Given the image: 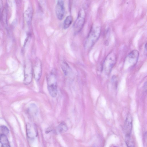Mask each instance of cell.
Wrapping results in <instances>:
<instances>
[{
	"label": "cell",
	"mask_w": 147,
	"mask_h": 147,
	"mask_svg": "<svg viewBox=\"0 0 147 147\" xmlns=\"http://www.w3.org/2000/svg\"><path fill=\"white\" fill-rule=\"evenodd\" d=\"M100 32L101 27L99 25L95 24L92 26L85 42L84 47L86 49L92 47L98 38Z\"/></svg>",
	"instance_id": "1"
},
{
	"label": "cell",
	"mask_w": 147,
	"mask_h": 147,
	"mask_svg": "<svg viewBox=\"0 0 147 147\" xmlns=\"http://www.w3.org/2000/svg\"><path fill=\"white\" fill-rule=\"evenodd\" d=\"M48 89L51 96L55 97L57 93L56 78L53 72H51L47 77Z\"/></svg>",
	"instance_id": "2"
},
{
	"label": "cell",
	"mask_w": 147,
	"mask_h": 147,
	"mask_svg": "<svg viewBox=\"0 0 147 147\" xmlns=\"http://www.w3.org/2000/svg\"><path fill=\"white\" fill-rule=\"evenodd\" d=\"M85 15L84 9H81L73 26V30L75 34L78 33L83 28L84 23Z\"/></svg>",
	"instance_id": "3"
},
{
	"label": "cell",
	"mask_w": 147,
	"mask_h": 147,
	"mask_svg": "<svg viewBox=\"0 0 147 147\" xmlns=\"http://www.w3.org/2000/svg\"><path fill=\"white\" fill-rule=\"evenodd\" d=\"M116 61L115 55L113 53H110L105 58L103 65L104 72L107 74L111 72Z\"/></svg>",
	"instance_id": "4"
},
{
	"label": "cell",
	"mask_w": 147,
	"mask_h": 147,
	"mask_svg": "<svg viewBox=\"0 0 147 147\" xmlns=\"http://www.w3.org/2000/svg\"><path fill=\"white\" fill-rule=\"evenodd\" d=\"M32 68L31 61L29 60L26 61L24 66V79L25 84L28 85L32 82Z\"/></svg>",
	"instance_id": "5"
},
{
	"label": "cell",
	"mask_w": 147,
	"mask_h": 147,
	"mask_svg": "<svg viewBox=\"0 0 147 147\" xmlns=\"http://www.w3.org/2000/svg\"><path fill=\"white\" fill-rule=\"evenodd\" d=\"M139 57V52L136 50H133L129 53L126 60L130 67L134 66L136 65L138 62Z\"/></svg>",
	"instance_id": "6"
},
{
	"label": "cell",
	"mask_w": 147,
	"mask_h": 147,
	"mask_svg": "<svg viewBox=\"0 0 147 147\" xmlns=\"http://www.w3.org/2000/svg\"><path fill=\"white\" fill-rule=\"evenodd\" d=\"M34 77L36 81H39L42 74V64L39 59H36L34 62L33 69Z\"/></svg>",
	"instance_id": "7"
},
{
	"label": "cell",
	"mask_w": 147,
	"mask_h": 147,
	"mask_svg": "<svg viewBox=\"0 0 147 147\" xmlns=\"http://www.w3.org/2000/svg\"><path fill=\"white\" fill-rule=\"evenodd\" d=\"M55 13L59 20L63 19L65 13V8L63 0H57L55 7Z\"/></svg>",
	"instance_id": "8"
},
{
	"label": "cell",
	"mask_w": 147,
	"mask_h": 147,
	"mask_svg": "<svg viewBox=\"0 0 147 147\" xmlns=\"http://www.w3.org/2000/svg\"><path fill=\"white\" fill-rule=\"evenodd\" d=\"M132 127V117L130 113H128L127 115L124 125V129L126 134H131Z\"/></svg>",
	"instance_id": "9"
},
{
	"label": "cell",
	"mask_w": 147,
	"mask_h": 147,
	"mask_svg": "<svg viewBox=\"0 0 147 147\" xmlns=\"http://www.w3.org/2000/svg\"><path fill=\"white\" fill-rule=\"evenodd\" d=\"M26 130L28 137L29 139H32L36 135V131L35 128L30 124L27 125Z\"/></svg>",
	"instance_id": "10"
},
{
	"label": "cell",
	"mask_w": 147,
	"mask_h": 147,
	"mask_svg": "<svg viewBox=\"0 0 147 147\" xmlns=\"http://www.w3.org/2000/svg\"><path fill=\"white\" fill-rule=\"evenodd\" d=\"M32 9L29 7L25 11L24 14V18L28 24L31 23L32 15Z\"/></svg>",
	"instance_id": "11"
},
{
	"label": "cell",
	"mask_w": 147,
	"mask_h": 147,
	"mask_svg": "<svg viewBox=\"0 0 147 147\" xmlns=\"http://www.w3.org/2000/svg\"><path fill=\"white\" fill-rule=\"evenodd\" d=\"M0 142L2 147H10L9 143L6 135L0 134Z\"/></svg>",
	"instance_id": "12"
},
{
	"label": "cell",
	"mask_w": 147,
	"mask_h": 147,
	"mask_svg": "<svg viewBox=\"0 0 147 147\" xmlns=\"http://www.w3.org/2000/svg\"><path fill=\"white\" fill-rule=\"evenodd\" d=\"M68 127L66 124L64 122H62L58 126L56 131L58 134L63 133L67 131Z\"/></svg>",
	"instance_id": "13"
},
{
	"label": "cell",
	"mask_w": 147,
	"mask_h": 147,
	"mask_svg": "<svg viewBox=\"0 0 147 147\" xmlns=\"http://www.w3.org/2000/svg\"><path fill=\"white\" fill-rule=\"evenodd\" d=\"M125 143L128 147H134L135 143L131 134H126L125 138Z\"/></svg>",
	"instance_id": "14"
},
{
	"label": "cell",
	"mask_w": 147,
	"mask_h": 147,
	"mask_svg": "<svg viewBox=\"0 0 147 147\" xmlns=\"http://www.w3.org/2000/svg\"><path fill=\"white\" fill-rule=\"evenodd\" d=\"M73 20V18L71 16H69L67 17L64 21L63 28L64 29L68 28L71 24Z\"/></svg>",
	"instance_id": "15"
},
{
	"label": "cell",
	"mask_w": 147,
	"mask_h": 147,
	"mask_svg": "<svg viewBox=\"0 0 147 147\" xmlns=\"http://www.w3.org/2000/svg\"><path fill=\"white\" fill-rule=\"evenodd\" d=\"M61 66L62 68L64 74L65 75L67 74L69 71V67L67 64L65 62H63L62 63Z\"/></svg>",
	"instance_id": "16"
},
{
	"label": "cell",
	"mask_w": 147,
	"mask_h": 147,
	"mask_svg": "<svg viewBox=\"0 0 147 147\" xmlns=\"http://www.w3.org/2000/svg\"><path fill=\"white\" fill-rule=\"evenodd\" d=\"M0 134L7 135L9 133V130L7 127L4 125H2L0 128Z\"/></svg>",
	"instance_id": "17"
},
{
	"label": "cell",
	"mask_w": 147,
	"mask_h": 147,
	"mask_svg": "<svg viewBox=\"0 0 147 147\" xmlns=\"http://www.w3.org/2000/svg\"><path fill=\"white\" fill-rule=\"evenodd\" d=\"M30 111H31V112H34V114H35L36 113L37 111V107L34 104V105H32L30 106Z\"/></svg>",
	"instance_id": "18"
},
{
	"label": "cell",
	"mask_w": 147,
	"mask_h": 147,
	"mask_svg": "<svg viewBox=\"0 0 147 147\" xmlns=\"http://www.w3.org/2000/svg\"><path fill=\"white\" fill-rule=\"evenodd\" d=\"M144 88L145 90L147 91V81L145 83L144 86Z\"/></svg>",
	"instance_id": "19"
},
{
	"label": "cell",
	"mask_w": 147,
	"mask_h": 147,
	"mask_svg": "<svg viewBox=\"0 0 147 147\" xmlns=\"http://www.w3.org/2000/svg\"><path fill=\"white\" fill-rule=\"evenodd\" d=\"M144 49L146 52V54L147 55V42L145 45Z\"/></svg>",
	"instance_id": "20"
}]
</instances>
